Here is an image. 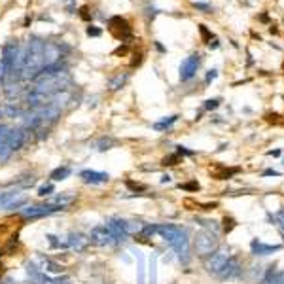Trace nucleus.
I'll list each match as a JSON object with an SVG mask.
<instances>
[{"label":"nucleus","instance_id":"f704fd0d","mask_svg":"<svg viewBox=\"0 0 284 284\" xmlns=\"http://www.w3.org/2000/svg\"><path fill=\"white\" fill-rule=\"evenodd\" d=\"M169 180H170V176H169V174H165V176L161 178V182H169Z\"/></svg>","mask_w":284,"mask_h":284},{"label":"nucleus","instance_id":"4be33fe9","mask_svg":"<svg viewBox=\"0 0 284 284\" xmlns=\"http://www.w3.org/2000/svg\"><path fill=\"white\" fill-rule=\"evenodd\" d=\"M85 34L91 36V38H99V36H102V29L95 27V25H89V27H85Z\"/></svg>","mask_w":284,"mask_h":284},{"label":"nucleus","instance_id":"2f4dec72","mask_svg":"<svg viewBox=\"0 0 284 284\" xmlns=\"http://www.w3.org/2000/svg\"><path fill=\"white\" fill-rule=\"evenodd\" d=\"M127 186L131 188V190H144V186H140V184H135V182L127 180Z\"/></svg>","mask_w":284,"mask_h":284},{"label":"nucleus","instance_id":"b1692460","mask_svg":"<svg viewBox=\"0 0 284 284\" xmlns=\"http://www.w3.org/2000/svg\"><path fill=\"white\" fill-rule=\"evenodd\" d=\"M80 17H81L83 21H91V19H93V13L89 11V6H81V8H80Z\"/></svg>","mask_w":284,"mask_h":284},{"label":"nucleus","instance_id":"9d476101","mask_svg":"<svg viewBox=\"0 0 284 284\" xmlns=\"http://www.w3.org/2000/svg\"><path fill=\"white\" fill-rule=\"evenodd\" d=\"M241 271H243V267H241V263H239V260H235V258H229L226 263V267L222 269V273L218 275L222 281H233V279H237L239 275H241Z\"/></svg>","mask_w":284,"mask_h":284},{"label":"nucleus","instance_id":"20e7f679","mask_svg":"<svg viewBox=\"0 0 284 284\" xmlns=\"http://www.w3.org/2000/svg\"><path fill=\"white\" fill-rule=\"evenodd\" d=\"M108 31L116 40H120L123 44H127V40L133 38V27L122 15H114V17L108 19Z\"/></svg>","mask_w":284,"mask_h":284},{"label":"nucleus","instance_id":"7ed1b4c3","mask_svg":"<svg viewBox=\"0 0 284 284\" xmlns=\"http://www.w3.org/2000/svg\"><path fill=\"white\" fill-rule=\"evenodd\" d=\"M193 248L197 252V256H210L218 248V235L210 229L199 231L193 241Z\"/></svg>","mask_w":284,"mask_h":284},{"label":"nucleus","instance_id":"4468645a","mask_svg":"<svg viewBox=\"0 0 284 284\" xmlns=\"http://www.w3.org/2000/svg\"><path fill=\"white\" fill-rule=\"evenodd\" d=\"M252 252L254 254H260V256H267V254H273V252H277V250L281 248L279 244H263L261 241H252Z\"/></svg>","mask_w":284,"mask_h":284},{"label":"nucleus","instance_id":"aec40b11","mask_svg":"<svg viewBox=\"0 0 284 284\" xmlns=\"http://www.w3.org/2000/svg\"><path fill=\"white\" fill-rule=\"evenodd\" d=\"M261 284H284V273H275V271H269L265 281Z\"/></svg>","mask_w":284,"mask_h":284},{"label":"nucleus","instance_id":"bb28decb","mask_svg":"<svg viewBox=\"0 0 284 284\" xmlns=\"http://www.w3.org/2000/svg\"><path fill=\"white\" fill-rule=\"evenodd\" d=\"M178 161H180V154H172V156L163 159V165H176Z\"/></svg>","mask_w":284,"mask_h":284},{"label":"nucleus","instance_id":"ddd939ff","mask_svg":"<svg viewBox=\"0 0 284 284\" xmlns=\"http://www.w3.org/2000/svg\"><path fill=\"white\" fill-rule=\"evenodd\" d=\"M67 244L68 248L76 250V252H81L89 246V237L81 235V233H70L67 237Z\"/></svg>","mask_w":284,"mask_h":284},{"label":"nucleus","instance_id":"7c9ffc66","mask_svg":"<svg viewBox=\"0 0 284 284\" xmlns=\"http://www.w3.org/2000/svg\"><path fill=\"white\" fill-rule=\"evenodd\" d=\"M218 99H214V101H206V104H204V108H206V110H210V108H216V106H218Z\"/></svg>","mask_w":284,"mask_h":284},{"label":"nucleus","instance_id":"473e14b6","mask_svg":"<svg viewBox=\"0 0 284 284\" xmlns=\"http://www.w3.org/2000/svg\"><path fill=\"white\" fill-rule=\"evenodd\" d=\"M216 78V70H210V72H208V74H206V80H204V81H206V83H208V81H210V80H214Z\"/></svg>","mask_w":284,"mask_h":284},{"label":"nucleus","instance_id":"cd10ccee","mask_svg":"<svg viewBox=\"0 0 284 284\" xmlns=\"http://www.w3.org/2000/svg\"><path fill=\"white\" fill-rule=\"evenodd\" d=\"M182 190H188V192H197L199 190V184L197 182H190V184H180Z\"/></svg>","mask_w":284,"mask_h":284},{"label":"nucleus","instance_id":"c756f323","mask_svg":"<svg viewBox=\"0 0 284 284\" xmlns=\"http://www.w3.org/2000/svg\"><path fill=\"white\" fill-rule=\"evenodd\" d=\"M4 81H6V67L2 63V59H0V83H4Z\"/></svg>","mask_w":284,"mask_h":284},{"label":"nucleus","instance_id":"f257e3e1","mask_svg":"<svg viewBox=\"0 0 284 284\" xmlns=\"http://www.w3.org/2000/svg\"><path fill=\"white\" fill-rule=\"evenodd\" d=\"M142 233H146V235H159L163 241H167L170 246L176 250L178 258L184 263H188V260H190V239H188L186 229H182L178 226H172V224H158V226L144 227Z\"/></svg>","mask_w":284,"mask_h":284},{"label":"nucleus","instance_id":"c9c22d12","mask_svg":"<svg viewBox=\"0 0 284 284\" xmlns=\"http://www.w3.org/2000/svg\"><path fill=\"white\" fill-rule=\"evenodd\" d=\"M4 275V265H0V277Z\"/></svg>","mask_w":284,"mask_h":284},{"label":"nucleus","instance_id":"393cba45","mask_svg":"<svg viewBox=\"0 0 284 284\" xmlns=\"http://www.w3.org/2000/svg\"><path fill=\"white\" fill-rule=\"evenodd\" d=\"M53 190H55V188H53V184H45V186H42V188L38 190V195H40V197L51 195V193H53Z\"/></svg>","mask_w":284,"mask_h":284},{"label":"nucleus","instance_id":"6ab92c4d","mask_svg":"<svg viewBox=\"0 0 284 284\" xmlns=\"http://www.w3.org/2000/svg\"><path fill=\"white\" fill-rule=\"evenodd\" d=\"M70 176V167L68 165H63V167H57L51 174H49V178L53 182H59V180H65V178H68Z\"/></svg>","mask_w":284,"mask_h":284},{"label":"nucleus","instance_id":"412c9836","mask_svg":"<svg viewBox=\"0 0 284 284\" xmlns=\"http://www.w3.org/2000/svg\"><path fill=\"white\" fill-rule=\"evenodd\" d=\"M178 120V116H170V118H165V120H161L158 123H154V129H158V131H163V129H167L170 125L174 123Z\"/></svg>","mask_w":284,"mask_h":284},{"label":"nucleus","instance_id":"c85d7f7f","mask_svg":"<svg viewBox=\"0 0 284 284\" xmlns=\"http://www.w3.org/2000/svg\"><path fill=\"white\" fill-rule=\"evenodd\" d=\"M127 51H129V45L123 44V45H120V47L114 51V55H116V57H118V55H127Z\"/></svg>","mask_w":284,"mask_h":284},{"label":"nucleus","instance_id":"9b49d317","mask_svg":"<svg viewBox=\"0 0 284 284\" xmlns=\"http://www.w3.org/2000/svg\"><path fill=\"white\" fill-rule=\"evenodd\" d=\"M27 135H29V131H27V129H23V127L11 129V133H10L11 152H17V150H21V148L25 146V142H27Z\"/></svg>","mask_w":284,"mask_h":284},{"label":"nucleus","instance_id":"dca6fc26","mask_svg":"<svg viewBox=\"0 0 284 284\" xmlns=\"http://www.w3.org/2000/svg\"><path fill=\"white\" fill-rule=\"evenodd\" d=\"M40 267H42V271L53 273V275L63 273V265H59L57 261L49 260V258H40Z\"/></svg>","mask_w":284,"mask_h":284},{"label":"nucleus","instance_id":"1a4fd4ad","mask_svg":"<svg viewBox=\"0 0 284 284\" xmlns=\"http://www.w3.org/2000/svg\"><path fill=\"white\" fill-rule=\"evenodd\" d=\"M10 133H11L10 125L0 123V163L8 161L10 156L13 154L10 148Z\"/></svg>","mask_w":284,"mask_h":284},{"label":"nucleus","instance_id":"423d86ee","mask_svg":"<svg viewBox=\"0 0 284 284\" xmlns=\"http://www.w3.org/2000/svg\"><path fill=\"white\" fill-rule=\"evenodd\" d=\"M89 243L97 244V246H114V244H118V241H116V237L110 233V229L106 227V224L95 226L91 229Z\"/></svg>","mask_w":284,"mask_h":284},{"label":"nucleus","instance_id":"a211bd4d","mask_svg":"<svg viewBox=\"0 0 284 284\" xmlns=\"http://www.w3.org/2000/svg\"><path fill=\"white\" fill-rule=\"evenodd\" d=\"M27 203V195L21 192H15L13 193V197H11L10 201L6 203V206L4 208H21L23 204Z\"/></svg>","mask_w":284,"mask_h":284},{"label":"nucleus","instance_id":"39448f33","mask_svg":"<svg viewBox=\"0 0 284 284\" xmlns=\"http://www.w3.org/2000/svg\"><path fill=\"white\" fill-rule=\"evenodd\" d=\"M59 210H63V208L53 203L29 204V206H23L19 216H23L25 220H34V218H44V216H49L53 214V212H59Z\"/></svg>","mask_w":284,"mask_h":284},{"label":"nucleus","instance_id":"6e6552de","mask_svg":"<svg viewBox=\"0 0 284 284\" xmlns=\"http://www.w3.org/2000/svg\"><path fill=\"white\" fill-rule=\"evenodd\" d=\"M199 63H201V57L199 55H190L188 59H184L180 65V80L182 81H188L195 76L197 68H199Z\"/></svg>","mask_w":284,"mask_h":284},{"label":"nucleus","instance_id":"f8f14e48","mask_svg":"<svg viewBox=\"0 0 284 284\" xmlns=\"http://www.w3.org/2000/svg\"><path fill=\"white\" fill-rule=\"evenodd\" d=\"M80 178L87 184H104V182L110 180L108 172H99V170H81L80 172Z\"/></svg>","mask_w":284,"mask_h":284},{"label":"nucleus","instance_id":"f03ea898","mask_svg":"<svg viewBox=\"0 0 284 284\" xmlns=\"http://www.w3.org/2000/svg\"><path fill=\"white\" fill-rule=\"evenodd\" d=\"M44 44L45 40L38 38V36H33L29 42H27V47H25V67H23L21 76L23 80H34L40 70L44 68Z\"/></svg>","mask_w":284,"mask_h":284},{"label":"nucleus","instance_id":"f3484780","mask_svg":"<svg viewBox=\"0 0 284 284\" xmlns=\"http://www.w3.org/2000/svg\"><path fill=\"white\" fill-rule=\"evenodd\" d=\"M2 110H4V118H21L23 116V110L15 102H6L2 106Z\"/></svg>","mask_w":284,"mask_h":284},{"label":"nucleus","instance_id":"2eb2a0df","mask_svg":"<svg viewBox=\"0 0 284 284\" xmlns=\"http://www.w3.org/2000/svg\"><path fill=\"white\" fill-rule=\"evenodd\" d=\"M127 81H129V72L116 74V76H114V78H110V81H108V89H110V91L122 89V87H123Z\"/></svg>","mask_w":284,"mask_h":284},{"label":"nucleus","instance_id":"5701e85b","mask_svg":"<svg viewBox=\"0 0 284 284\" xmlns=\"http://www.w3.org/2000/svg\"><path fill=\"white\" fill-rule=\"evenodd\" d=\"M13 193H15V190H8V192H0V208H4V206H6V203L10 201L11 197H13Z\"/></svg>","mask_w":284,"mask_h":284},{"label":"nucleus","instance_id":"a878e982","mask_svg":"<svg viewBox=\"0 0 284 284\" xmlns=\"http://www.w3.org/2000/svg\"><path fill=\"white\" fill-rule=\"evenodd\" d=\"M112 146H114L112 138H102V140H99V150H101V152H104V150H110Z\"/></svg>","mask_w":284,"mask_h":284},{"label":"nucleus","instance_id":"0eeeda50","mask_svg":"<svg viewBox=\"0 0 284 284\" xmlns=\"http://www.w3.org/2000/svg\"><path fill=\"white\" fill-rule=\"evenodd\" d=\"M229 258H231V256L227 254V250H216V252H212V254L208 256V260H206V271L212 273V275H220L222 269L226 267Z\"/></svg>","mask_w":284,"mask_h":284},{"label":"nucleus","instance_id":"72a5a7b5","mask_svg":"<svg viewBox=\"0 0 284 284\" xmlns=\"http://www.w3.org/2000/svg\"><path fill=\"white\" fill-rule=\"evenodd\" d=\"M195 8H199V10H210V8H208V6H206V4H195Z\"/></svg>","mask_w":284,"mask_h":284}]
</instances>
